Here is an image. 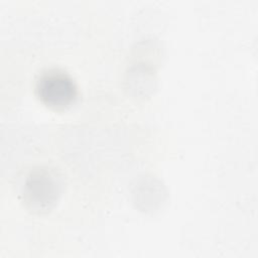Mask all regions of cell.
<instances>
[{
	"label": "cell",
	"mask_w": 258,
	"mask_h": 258,
	"mask_svg": "<svg viewBox=\"0 0 258 258\" xmlns=\"http://www.w3.org/2000/svg\"><path fill=\"white\" fill-rule=\"evenodd\" d=\"M35 95L46 107L64 110L75 104L79 91L69 73L58 68H50L42 71L36 78Z\"/></svg>",
	"instance_id": "cell-2"
},
{
	"label": "cell",
	"mask_w": 258,
	"mask_h": 258,
	"mask_svg": "<svg viewBox=\"0 0 258 258\" xmlns=\"http://www.w3.org/2000/svg\"><path fill=\"white\" fill-rule=\"evenodd\" d=\"M62 189V178L55 169L38 167L31 170L23 183L21 195L25 206L33 212L50 210Z\"/></svg>",
	"instance_id": "cell-1"
}]
</instances>
